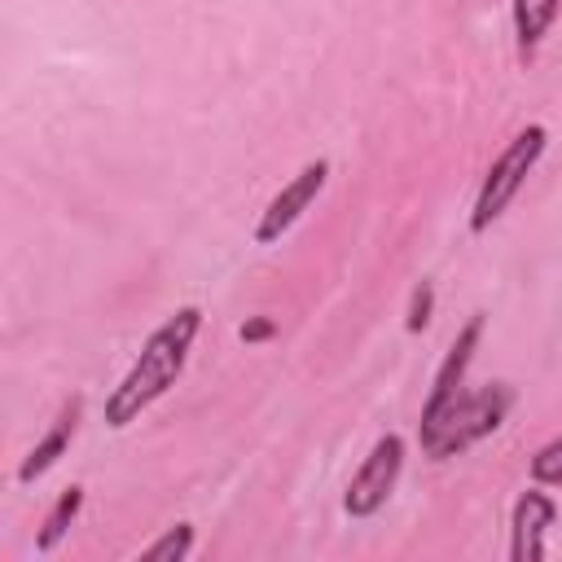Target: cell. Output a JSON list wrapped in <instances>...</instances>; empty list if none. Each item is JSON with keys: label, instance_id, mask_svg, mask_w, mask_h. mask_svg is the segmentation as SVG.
<instances>
[{"label": "cell", "instance_id": "cell-6", "mask_svg": "<svg viewBox=\"0 0 562 562\" xmlns=\"http://www.w3.org/2000/svg\"><path fill=\"white\" fill-rule=\"evenodd\" d=\"M558 518V501L540 487H527L509 509V558L514 562H540L544 558V531Z\"/></svg>", "mask_w": 562, "mask_h": 562}, {"label": "cell", "instance_id": "cell-13", "mask_svg": "<svg viewBox=\"0 0 562 562\" xmlns=\"http://www.w3.org/2000/svg\"><path fill=\"white\" fill-rule=\"evenodd\" d=\"M430 312H435V285H430V281H422V285H413V294H408L404 329H408V334H422V329L430 325Z\"/></svg>", "mask_w": 562, "mask_h": 562}, {"label": "cell", "instance_id": "cell-5", "mask_svg": "<svg viewBox=\"0 0 562 562\" xmlns=\"http://www.w3.org/2000/svg\"><path fill=\"white\" fill-rule=\"evenodd\" d=\"M325 180H329V162L325 158H312V162H303L277 193H272V202L259 211V220H255V246H272V241H281L294 224H299V215L321 198V189H325Z\"/></svg>", "mask_w": 562, "mask_h": 562}, {"label": "cell", "instance_id": "cell-4", "mask_svg": "<svg viewBox=\"0 0 562 562\" xmlns=\"http://www.w3.org/2000/svg\"><path fill=\"white\" fill-rule=\"evenodd\" d=\"M400 470H404V439L400 435H382L369 448V457L360 461V470L351 474V483L342 492V509L351 518H373L386 505V496L395 492Z\"/></svg>", "mask_w": 562, "mask_h": 562}, {"label": "cell", "instance_id": "cell-11", "mask_svg": "<svg viewBox=\"0 0 562 562\" xmlns=\"http://www.w3.org/2000/svg\"><path fill=\"white\" fill-rule=\"evenodd\" d=\"M189 553H193V522H176V527H167L154 544L140 549L145 562H184Z\"/></svg>", "mask_w": 562, "mask_h": 562}, {"label": "cell", "instance_id": "cell-8", "mask_svg": "<svg viewBox=\"0 0 562 562\" xmlns=\"http://www.w3.org/2000/svg\"><path fill=\"white\" fill-rule=\"evenodd\" d=\"M75 430H79V400H70V404L57 413V422L40 435V443L22 457V465H18V483H35L40 474H48V470L66 457V448H70V439H75Z\"/></svg>", "mask_w": 562, "mask_h": 562}, {"label": "cell", "instance_id": "cell-1", "mask_svg": "<svg viewBox=\"0 0 562 562\" xmlns=\"http://www.w3.org/2000/svg\"><path fill=\"white\" fill-rule=\"evenodd\" d=\"M202 334V307L198 303H184V307H176L145 342H140V351H136V360L127 364V373L110 386V395H105V426L110 430H123V426H132L154 400H162L171 386H176V378L184 373V360H189V351H193V338Z\"/></svg>", "mask_w": 562, "mask_h": 562}, {"label": "cell", "instance_id": "cell-10", "mask_svg": "<svg viewBox=\"0 0 562 562\" xmlns=\"http://www.w3.org/2000/svg\"><path fill=\"white\" fill-rule=\"evenodd\" d=\"M79 509H83V487H79V483H70V487L53 501V509L44 514V522H40V531H35V549H40V553H53V549L66 540L70 522L79 518Z\"/></svg>", "mask_w": 562, "mask_h": 562}, {"label": "cell", "instance_id": "cell-9", "mask_svg": "<svg viewBox=\"0 0 562 562\" xmlns=\"http://www.w3.org/2000/svg\"><path fill=\"white\" fill-rule=\"evenodd\" d=\"M562 0H509V18H514V40H518V57L531 61L536 48L544 44L553 18H558Z\"/></svg>", "mask_w": 562, "mask_h": 562}, {"label": "cell", "instance_id": "cell-14", "mask_svg": "<svg viewBox=\"0 0 562 562\" xmlns=\"http://www.w3.org/2000/svg\"><path fill=\"white\" fill-rule=\"evenodd\" d=\"M272 334H277V321H272V316H250V321L237 329L241 342H263V338H272Z\"/></svg>", "mask_w": 562, "mask_h": 562}, {"label": "cell", "instance_id": "cell-2", "mask_svg": "<svg viewBox=\"0 0 562 562\" xmlns=\"http://www.w3.org/2000/svg\"><path fill=\"white\" fill-rule=\"evenodd\" d=\"M509 408H514V386L509 382H487L479 391H457V400H448L435 417L417 422L422 452L430 461H448V457L474 448L479 439H487L492 430H501Z\"/></svg>", "mask_w": 562, "mask_h": 562}, {"label": "cell", "instance_id": "cell-7", "mask_svg": "<svg viewBox=\"0 0 562 562\" xmlns=\"http://www.w3.org/2000/svg\"><path fill=\"white\" fill-rule=\"evenodd\" d=\"M479 338H483V312H474V316L461 325V334L452 338L443 364L435 369V382H430V395H426V404H422V417H435L448 400H457V391H461V382H465V369H470V360H474Z\"/></svg>", "mask_w": 562, "mask_h": 562}, {"label": "cell", "instance_id": "cell-12", "mask_svg": "<svg viewBox=\"0 0 562 562\" xmlns=\"http://www.w3.org/2000/svg\"><path fill=\"white\" fill-rule=\"evenodd\" d=\"M531 479L540 487H562V435H553L549 443L536 448L531 457Z\"/></svg>", "mask_w": 562, "mask_h": 562}, {"label": "cell", "instance_id": "cell-3", "mask_svg": "<svg viewBox=\"0 0 562 562\" xmlns=\"http://www.w3.org/2000/svg\"><path fill=\"white\" fill-rule=\"evenodd\" d=\"M544 145H549L544 123H527L522 132H514V140L496 154V162L487 167V176L479 184V198H474V211H470V233H487L505 215V206L518 198V189L527 184V176L544 158Z\"/></svg>", "mask_w": 562, "mask_h": 562}]
</instances>
